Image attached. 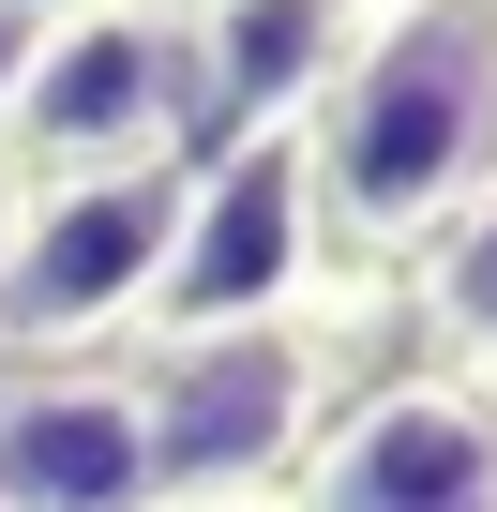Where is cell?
<instances>
[{
    "label": "cell",
    "instance_id": "obj_1",
    "mask_svg": "<svg viewBox=\"0 0 497 512\" xmlns=\"http://www.w3.org/2000/svg\"><path fill=\"white\" fill-rule=\"evenodd\" d=\"M302 166L347 272H407L497 181V0H377L302 106Z\"/></svg>",
    "mask_w": 497,
    "mask_h": 512
},
{
    "label": "cell",
    "instance_id": "obj_2",
    "mask_svg": "<svg viewBox=\"0 0 497 512\" xmlns=\"http://www.w3.org/2000/svg\"><path fill=\"white\" fill-rule=\"evenodd\" d=\"M362 272L317 302V317H272V332H196V347H136V392H151V467L166 497H287V467L317 452V422L392 377V347L347 332Z\"/></svg>",
    "mask_w": 497,
    "mask_h": 512
},
{
    "label": "cell",
    "instance_id": "obj_3",
    "mask_svg": "<svg viewBox=\"0 0 497 512\" xmlns=\"http://www.w3.org/2000/svg\"><path fill=\"white\" fill-rule=\"evenodd\" d=\"M196 166V151H181ZM181 166H106V181H16V256H0V377L31 362H121L151 332L166 241H181Z\"/></svg>",
    "mask_w": 497,
    "mask_h": 512
},
{
    "label": "cell",
    "instance_id": "obj_4",
    "mask_svg": "<svg viewBox=\"0 0 497 512\" xmlns=\"http://www.w3.org/2000/svg\"><path fill=\"white\" fill-rule=\"evenodd\" d=\"M196 151V46L181 0H76L31 31V76L0 106V181H106Z\"/></svg>",
    "mask_w": 497,
    "mask_h": 512
},
{
    "label": "cell",
    "instance_id": "obj_5",
    "mask_svg": "<svg viewBox=\"0 0 497 512\" xmlns=\"http://www.w3.org/2000/svg\"><path fill=\"white\" fill-rule=\"evenodd\" d=\"M347 287V256L317 226V166H302V121L287 136H226L181 166V241H166V287H151V332L136 347H196V332H272V317H317Z\"/></svg>",
    "mask_w": 497,
    "mask_h": 512
},
{
    "label": "cell",
    "instance_id": "obj_6",
    "mask_svg": "<svg viewBox=\"0 0 497 512\" xmlns=\"http://www.w3.org/2000/svg\"><path fill=\"white\" fill-rule=\"evenodd\" d=\"M287 512H497V407L392 362L317 422V452L287 467Z\"/></svg>",
    "mask_w": 497,
    "mask_h": 512
},
{
    "label": "cell",
    "instance_id": "obj_7",
    "mask_svg": "<svg viewBox=\"0 0 497 512\" xmlns=\"http://www.w3.org/2000/svg\"><path fill=\"white\" fill-rule=\"evenodd\" d=\"M151 392L121 362H31L0 377V512H151Z\"/></svg>",
    "mask_w": 497,
    "mask_h": 512
},
{
    "label": "cell",
    "instance_id": "obj_8",
    "mask_svg": "<svg viewBox=\"0 0 497 512\" xmlns=\"http://www.w3.org/2000/svg\"><path fill=\"white\" fill-rule=\"evenodd\" d=\"M362 31V0H181V46H196V151L226 136H287L332 61Z\"/></svg>",
    "mask_w": 497,
    "mask_h": 512
},
{
    "label": "cell",
    "instance_id": "obj_9",
    "mask_svg": "<svg viewBox=\"0 0 497 512\" xmlns=\"http://www.w3.org/2000/svg\"><path fill=\"white\" fill-rule=\"evenodd\" d=\"M407 347H422V377H452V392H482L497 407V181L407 256Z\"/></svg>",
    "mask_w": 497,
    "mask_h": 512
},
{
    "label": "cell",
    "instance_id": "obj_10",
    "mask_svg": "<svg viewBox=\"0 0 497 512\" xmlns=\"http://www.w3.org/2000/svg\"><path fill=\"white\" fill-rule=\"evenodd\" d=\"M16 76H31V16H0V106H16Z\"/></svg>",
    "mask_w": 497,
    "mask_h": 512
},
{
    "label": "cell",
    "instance_id": "obj_11",
    "mask_svg": "<svg viewBox=\"0 0 497 512\" xmlns=\"http://www.w3.org/2000/svg\"><path fill=\"white\" fill-rule=\"evenodd\" d=\"M151 512H287V497H151Z\"/></svg>",
    "mask_w": 497,
    "mask_h": 512
},
{
    "label": "cell",
    "instance_id": "obj_12",
    "mask_svg": "<svg viewBox=\"0 0 497 512\" xmlns=\"http://www.w3.org/2000/svg\"><path fill=\"white\" fill-rule=\"evenodd\" d=\"M0 16H31V31H46V16H76V0H0Z\"/></svg>",
    "mask_w": 497,
    "mask_h": 512
},
{
    "label": "cell",
    "instance_id": "obj_13",
    "mask_svg": "<svg viewBox=\"0 0 497 512\" xmlns=\"http://www.w3.org/2000/svg\"><path fill=\"white\" fill-rule=\"evenodd\" d=\"M0 256H16V181H0Z\"/></svg>",
    "mask_w": 497,
    "mask_h": 512
},
{
    "label": "cell",
    "instance_id": "obj_14",
    "mask_svg": "<svg viewBox=\"0 0 497 512\" xmlns=\"http://www.w3.org/2000/svg\"><path fill=\"white\" fill-rule=\"evenodd\" d=\"M362 16H377V0H362Z\"/></svg>",
    "mask_w": 497,
    "mask_h": 512
}]
</instances>
